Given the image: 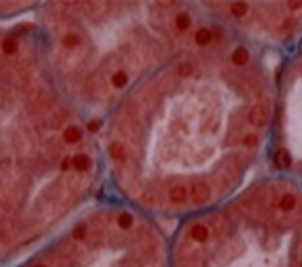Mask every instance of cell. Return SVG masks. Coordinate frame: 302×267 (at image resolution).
I'll use <instances>...</instances> for the list:
<instances>
[{
    "mask_svg": "<svg viewBox=\"0 0 302 267\" xmlns=\"http://www.w3.org/2000/svg\"><path fill=\"white\" fill-rule=\"evenodd\" d=\"M167 267H302V181L261 171L224 204L169 226Z\"/></svg>",
    "mask_w": 302,
    "mask_h": 267,
    "instance_id": "cell-4",
    "label": "cell"
},
{
    "mask_svg": "<svg viewBox=\"0 0 302 267\" xmlns=\"http://www.w3.org/2000/svg\"><path fill=\"white\" fill-rule=\"evenodd\" d=\"M280 60L206 13L97 122L103 193L164 226L236 196L267 162Z\"/></svg>",
    "mask_w": 302,
    "mask_h": 267,
    "instance_id": "cell-1",
    "label": "cell"
},
{
    "mask_svg": "<svg viewBox=\"0 0 302 267\" xmlns=\"http://www.w3.org/2000/svg\"><path fill=\"white\" fill-rule=\"evenodd\" d=\"M169 226L109 196L6 267H167Z\"/></svg>",
    "mask_w": 302,
    "mask_h": 267,
    "instance_id": "cell-5",
    "label": "cell"
},
{
    "mask_svg": "<svg viewBox=\"0 0 302 267\" xmlns=\"http://www.w3.org/2000/svg\"><path fill=\"white\" fill-rule=\"evenodd\" d=\"M201 4L214 21L271 53L286 56L302 45V0H210Z\"/></svg>",
    "mask_w": 302,
    "mask_h": 267,
    "instance_id": "cell-6",
    "label": "cell"
},
{
    "mask_svg": "<svg viewBox=\"0 0 302 267\" xmlns=\"http://www.w3.org/2000/svg\"><path fill=\"white\" fill-rule=\"evenodd\" d=\"M13 11L0 0V267L103 196L95 127L53 80L31 11Z\"/></svg>",
    "mask_w": 302,
    "mask_h": 267,
    "instance_id": "cell-2",
    "label": "cell"
},
{
    "mask_svg": "<svg viewBox=\"0 0 302 267\" xmlns=\"http://www.w3.org/2000/svg\"><path fill=\"white\" fill-rule=\"evenodd\" d=\"M267 169L302 181V45L282 56Z\"/></svg>",
    "mask_w": 302,
    "mask_h": 267,
    "instance_id": "cell-7",
    "label": "cell"
},
{
    "mask_svg": "<svg viewBox=\"0 0 302 267\" xmlns=\"http://www.w3.org/2000/svg\"><path fill=\"white\" fill-rule=\"evenodd\" d=\"M204 21L201 2L183 0H53L31 11L53 80L93 127Z\"/></svg>",
    "mask_w": 302,
    "mask_h": 267,
    "instance_id": "cell-3",
    "label": "cell"
}]
</instances>
